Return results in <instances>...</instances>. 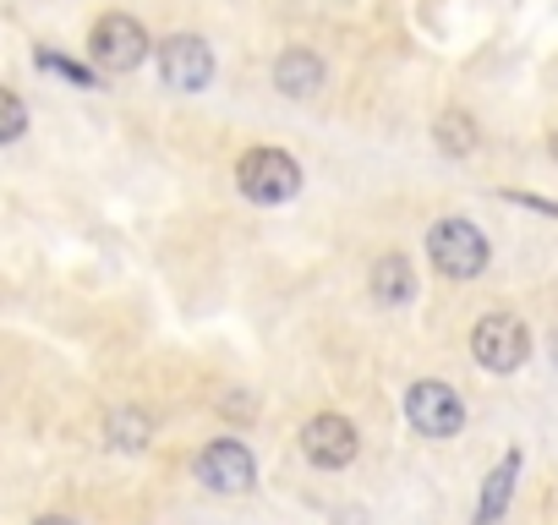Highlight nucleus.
I'll list each match as a JSON object with an SVG mask.
<instances>
[{
	"instance_id": "17",
	"label": "nucleus",
	"mask_w": 558,
	"mask_h": 525,
	"mask_svg": "<svg viewBox=\"0 0 558 525\" xmlns=\"http://www.w3.org/2000/svg\"><path fill=\"white\" fill-rule=\"evenodd\" d=\"M34 525H77V520H66V514H45V520H34Z\"/></svg>"
},
{
	"instance_id": "14",
	"label": "nucleus",
	"mask_w": 558,
	"mask_h": 525,
	"mask_svg": "<svg viewBox=\"0 0 558 525\" xmlns=\"http://www.w3.org/2000/svg\"><path fill=\"white\" fill-rule=\"evenodd\" d=\"M34 66H39V72H56V77H66L72 88H99V72H88V66H83V61H72V56L39 50V56H34Z\"/></svg>"
},
{
	"instance_id": "16",
	"label": "nucleus",
	"mask_w": 558,
	"mask_h": 525,
	"mask_svg": "<svg viewBox=\"0 0 558 525\" xmlns=\"http://www.w3.org/2000/svg\"><path fill=\"white\" fill-rule=\"evenodd\" d=\"M225 411H230V416H252V411H257V405H252V400H246V394H241V389H235V394H230V400H225Z\"/></svg>"
},
{
	"instance_id": "3",
	"label": "nucleus",
	"mask_w": 558,
	"mask_h": 525,
	"mask_svg": "<svg viewBox=\"0 0 558 525\" xmlns=\"http://www.w3.org/2000/svg\"><path fill=\"white\" fill-rule=\"evenodd\" d=\"M525 356H531V329L514 318V313H487V318H476V329H471V362L482 367V373H520L525 367Z\"/></svg>"
},
{
	"instance_id": "18",
	"label": "nucleus",
	"mask_w": 558,
	"mask_h": 525,
	"mask_svg": "<svg viewBox=\"0 0 558 525\" xmlns=\"http://www.w3.org/2000/svg\"><path fill=\"white\" fill-rule=\"evenodd\" d=\"M547 154H553V159H558V132H553V137H547Z\"/></svg>"
},
{
	"instance_id": "19",
	"label": "nucleus",
	"mask_w": 558,
	"mask_h": 525,
	"mask_svg": "<svg viewBox=\"0 0 558 525\" xmlns=\"http://www.w3.org/2000/svg\"><path fill=\"white\" fill-rule=\"evenodd\" d=\"M553 362H558V334H553Z\"/></svg>"
},
{
	"instance_id": "9",
	"label": "nucleus",
	"mask_w": 558,
	"mask_h": 525,
	"mask_svg": "<svg viewBox=\"0 0 558 525\" xmlns=\"http://www.w3.org/2000/svg\"><path fill=\"white\" fill-rule=\"evenodd\" d=\"M520 465H525V454L509 449V454L482 476V492H476V525H498V520H504V509H509V498H514V481H520Z\"/></svg>"
},
{
	"instance_id": "11",
	"label": "nucleus",
	"mask_w": 558,
	"mask_h": 525,
	"mask_svg": "<svg viewBox=\"0 0 558 525\" xmlns=\"http://www.w3.org/2000/svg\"><path fill=\"white\" fill-rule=\"evenodd\" d=\"M367 291H373L378 307H411V302H416V269H411L400 252H384V257L373 262Z\"/></svg>"
},
{
	"instance_id": "6",
	"label": "nucleus",
	"mask_w": 558,
	"mask_h": 525,
	"mask_svg": "<svg viewBox=\"0 0 558 525\" xmlns=\"http://www.w3.org/2000/svg\"><path fill=\"white\" fill-rule=\"evenodd\" d=\"M405 422H411L422 438H454V432L465 427V400H460L449 383L422 378V383L405 389Z\"/></svg>"
},
{
	"instance_id": "13",
	"label": "nucleus",
	"mask_w": 558,
	"mask_h": 525,
	"mask_svg": "<svg viewBox=\"0 0 558 525\" xmlns=\"http://www.w3.org/2000/svg\"><path fill=\"white\" fill-rule=\"evenodd\" d=\"M433 143H438L449 159H465V154H476L482 132H476V121H471L465 110H444V115L433 121Z\"/></svg>"
},
{
	"instance_id": "12",
	"label": "nucleus",
	"mask_w": 558,
	"mask_h": 525,
	"mask_svg": "<svg viewBox=\"0 0 558 525\" xmlns=\"http://www.w3.org/2000/svg\"><path fill=\"white\" fill-rule=\"evenodd\" d=\"M105 438H110V449L137 454V449H148L154 422H148V411H143V405H116V411H110V422H105Z\"/></svg>"
},
{
	"instance_id": "8",
	"label": "nucleus",
	"mask_w": 558,
	"mask_h": 525,
	"mask_svg": "<svg viewBox=\"0 0 558 525\" xmlns=\"http://www.w3.org/2000/svg\"><path fill=\"white\" fill-rule=\"evenodd\" d=\"M302 449H307V460H313V465L340 471V465H351V460H356L362 438H356V427H351L345 416L324 411V416H313V422L302 427Z\"/></svg>"
},
{
	"instance_id": "15",
	"label": "nucleus",
	"mask_w": 558,
	"mask_h": 525,
	"mask_svg": "<svg viewBox=\"0 0 558 525\" xmlns=\"http://www.w3.org/2000/svg\"><path fill=\"white\" fill-rule=\"evenodd\" d=\"M23 132H28V105H23L12 88H0V148L17 143Z\"/></svg>"
},
{
	"instance_id": "5",
	"label": "nucleus",
	"mask_w": 558,
	"mask_h": 525,
	"mask_svg": "<svg viewBox=\"0 0 558 525\" xmlns=\"http://www.w3.org/2000/svg\"><path fill=\"white\" fill-rule=\"evenodd\" d=\"M154 56H159L165 88H175V94H203L214 83V50L197 34H170L154 45Z\"/></svg>"
},
{
	"instance_id": "2",
	"label": "nucleus",
	"mask_w": 558,
	"mask_h": 525,
	"mask_svg": "<svg viewBox=\"0 0 558 525\" xmlns=\"http://www.w3.org/2000/svg\"><path fill=\"white\" fill-rule=\"evenodd\" d=\"M235 186H241L246 203H263V208L291 203L302 192V164L286 148H246L241 164H235Z\"/></svg>"
},
{
	"instance_id": "1",
	"label": "nucleus",
	"mask_w": 558,
	"mask_h": 525,
	"mask_svg": "<svg viewBox=\"0 0 558 525\" xmlns=\"http://www.w3.org/2000/svg\"><path fill=\"white\" fill-rule=\"evenodd\" d=\"M427 257H433V269H438L444 280H476V274L487 269L493 246H487V235H482L471 219L449 213V219H438V224L427 230Z\"/></svg>"
},
{
	"instance_id": "7",
	"label": "nucleus",
	"mask_w": 558,
	"mask_h": 525,
	"mask_svg": "<svg viewBox=\"0 0 558 525\" xmlns=\"http://www.w3.org/2000/svg\"><path fill=\"white\" fill-rule=\"evenodd\" d=\"M192 471H197V481H203L208 492H246V487L257 481V460H252V449L235 443V438H214L208 449H197Z\"/></svg>"
},
{
	"instance_id": "4",
	"label": "nucleus",
	"mask_w": 558,
	"mask_h": 525,
	"mask_svg": "<svg viewBox=\"0 0 558 525\" xmlns=\"http://www.w3.org/2000/svg\"><path fill=\"white\" fill-rule=\"evenodd\" d=\"M148 50H154L148 28L137 17H126V12H105L94 23V34H88V56H94L99 72H137L148 61Z\"/></svg>"
},
{
	"instance_id": "10",
	"label": "nucleus",
	"mask_w": 558,
	"mask_h": 525,
	"mask_svg": "<svg viewBox=\"0 0 558 525\" xmlns=\"http://www.w3.org/2000/svg\"><path fill=\"white\" fill-rule=\"evenodd\" d=\"M274 88L286 94V99H313V94H324V61L313 56V50H286L274 61Z\"/></svg>"
}]
</instances>
